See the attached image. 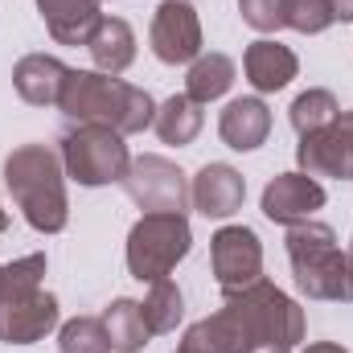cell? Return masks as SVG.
Masks as SVG:
<instances>
[{
  "label": "cell",
  "mask_w": 353,
  "mask_h": 353,
  "mask_svg": "<svg viewBox=\"0 0 353 353\" xmlns=\"http://www.w3.org/2000/svg\"><path fill=\"white\" fill-rule=\"evenodd\" d=\"M58 107L74 123H103V128H115L119 136L144 132L157 119V103L148 90L103 70H70L58 94Z\"/></svg>",
  "instance_id": "6da1fadb"
},
{
  "label": "cell",
  "mask_w": 353,
  "mask_h": 353,
  "mask_svg": "<svg viewBox=\"0 0 353 353\" xmlns=\"http://www.w3.org/2000/svg\"><path fill=\"white\" fill-rule=\"evenodd\" d=\"M62 176H66L62 157L54 148H46V144H21L4 161V185L12 193L17 210L41 234H58L66 226V218H70Z\"/></svg>",
  "instance_id": "7a4b0ae2"
},
{
  "label": "cell",
  "mask_w": 353,
  "mask_h": 353,
  "mask_svg": "<svg viewBox=\"0 0 353 353\" xmlns=\"http://www.w3.org/2000/svg\"><path fill=\"white\" fill-rule=\"evenodd\" d=\"M222 296L239 321L243 353H292L296 341H304V312L275 283L255 279V283H247L239 292H222Z\"/></svg>",
  "instance_id": "3957f363"
},
{
  "label": "cell",
  "mask_w": 353,
  "mask_h": 353,
  "mask_svg": "<svg viewBox=\"0 0 353 353\" xmlns=\"http://www.w3.org/2000/svg\"><path fill=\"white\" fill-rule=\"evenodd\" d=\"M46 255H25L4 267L0 275V341L33 345L58 329V300L41 292Z\"/></svg>",
  "instance_id": "277c9868"
},
{
  "label": "cell",
  "mask_w": 353,
  "mask_h": 353,
  "mask_svg": "<svg viewBox=\"0 0 353 353\" xmlns=\"http://www.w3.org/2000/svg\"><path fill=\"white\" fill-rule=\"evenodd\" d=\"M288 259L296 288L308 300H341L353 304V259L337 247L333 226L325 222H296L288 230Z\"/></svg>",
  "instance_id": "5b68a950"
},
{
  "label": "cell",
  "mask_w": 353,
  "mask_h": 353,
  "mask_svg": "<svg viewBox=\"0 0 353 353\" xmlns=\"http://www.w3.org/2000/svg\"><path fill=\"white\" fill-rule=\"evenodd\" d=\"M189 243L185 214H144L128 234V271L140 283H157L189 255Z\"/></svg>",
  "instance_id": "8992f818"
},
{
  "label": "cell",
  "mask_w": 353,
  "mask_h": 353,
  "mask_svg": "<svg viewBox=\"0 0 353 353\" xmlns=\"http://www.w3.org/2000/svg\"><path fill=\"white\" fill-rule=\"evenodd\" d=\"M128 144L115 128L103 123H79L62 136V169L74 176L79 185H111L128 176Z\"/></svg>",
  "instance_id": "52a82bcc"
},
{
  "label": "cell",
  "mask_w": 353,
  "mask_h": 353,
  "mask_svg": "<svg viewBox=\"0 0 353 353\" xmlns=\"http://www.w3.org/2000/svg\"><path fill=\"white\" fill-rule=\"evenodd\" d=\"M123 189L144 214H185V205H189V181L165 157L132 161L128 176H123Z\"/></svg>",
  "instance_id": "ba28073f"
},
{
  "label": "cell",
  "mask_w": 353,
  "mask_h": 353,
  "mask_svg": "<svg viewBox=\"0 0 353 353\" xmlns=\"http://www.w3.org/2000/svg\"><path fill=\"white\" fill-rule=\"evenodd\" d=\"M210 263L222 292H239L255 279H263V247L251 226H222L210 239Z\"/></svg>",
  "instance_id": "9c48e42d"
},
{
  "label": "cell",
  "mask_w": 353,
  "mask_h": 353,
  "mask_svg": "<svg viewBox=\"0 0 353 353\" xmlns=\"http://www.w3.org/2000/svg\"><path fill=\"white\" fill-rule=\"evenodd\" d=\"M296 161H300V173L308 176H337V181L353 176V111L337 115L329 128L312 136H300Z\"/></svg>",
  "instance_id": "30bf717a"
},
{
  "label": "cell",
  "mask_w": 353,
  "mask_h": 353,
  "mask_svg": "<svg viewBox=\"0 0 353 353\" xmlns=\"http://www.w3.org/2000/svg\"><path fill=\"white\" fill-rule=\"evenodd\" d=\"M152 54L165 66H181L201 58V21L185 0H165L152 17Z\"/></svg>",
  "instance_id": "8fae6325"
},
{
  "label": "cell",
  "mask_w": 353,
  "mask_h": 353,
  "mask_svg": "<svg viewBox=\"0 0 353 353\" xmlns=\"http://www.w3.org/2000/svg\"><path fill=\"white\" fill-rule=\"evenodd\" d=\"M325 205V185L308 173H279L263 189V214L279 226L308 222Z\"/></svg>",
  "instance_id": "7c38bea8"
},
{
  "label": "cell",
  "mask_w": 353,
  "mask_h": 353,
  "mask_svg": "<svg viewBox=\"0 0 353 353\" xmlns=\"http://www.w3.org/2000/svg\"><path fill=\"white\" fill-rule=\"evenodd\" d=\"M243 197H247V181L230 165H205L189 185V201L205 218H230L234 210H243Z\"/></svg>",
  "instance_id": "4fadbf2b"
},
{
  "label": "cell",
  "mask_w": 353,
  "mask_h": 353,
  "mask_svg": "<svg viewBox=\"0 0 353 353\" xmlns=\"http://www.w3.org/2000/svg\"><path fill=\"white\" fill-rule=\"evenodd\" d=\"M99 4L103 0H37L50 37L62 41V46H87L94 25L103 21Z\"/></svg>",
  "instance_id": "5bb4252c"
},
{
  "label": "cell",
  "mask_w": 353,
  "mask_h": 353,
  "mask_svg": "<svg viewBox=\"0 0 353 353\" xmlns=\"http://www.w3.org/2000/svg\"><path fill=\"white\" fill-rule=\"evenodd\" d=\"M218 132H222V140L234 152H251V148H259L271 136V107H267L263 99H234L222 111Z\"/></svg>",
  "instance_id": "9a60e30c"
},
{
  "label": "cell",
  "mask_w": 353,
  "mask_h": 353,
  "mask_svg": "<svg viewBox=\"0 0 353 353\" xmlns=\"http://www.w3.org/2000/svg\"><path fill=\"white\" fill-rule=\"evenodd\" d=\"M66 74H70V70H66L58 58H50V54H29V58L17 62V70H12V87H17V94H21L25 103H33V107H50V103H58Z\"/></svg>",
  "instance_id": "2e32d148"
},
{
  "label": "cell",
  "mask_w": 353,
  "mask_h": 353,
  "mask_svg": "<svg viewBox=\"0 0 353 353\" xmlns=\"http://www.w3.org/2000/svg\"><path fill=\"white\" fill-rule=\"evenodd\" d=\"M243 66H247L251 87L263 90V94H271V90H283L292 79H296V70H300L296 54H292L288 46H279V41H255V46H247Z\"/></svg>",
  "instance_id": "e0dca14e"
},
{
  "label": "cell",
  "mask_w": 353,
  "mask_h": 353,
  "mask_svg": "<svg viewBox=\"0 0 353 353\" xmlns=\"http://www.w3.org/2000/svg\"><path fill=\"white\" fill-rule=\"evenodd\" d=\"M87 50H90V58H94V66H99L103 74H123V70L136 62V33H132L128 21L103 17V21L94 25V33H90Z\"/></svg>",
  "instance_id": "ac0fdd59"
},
{
  "label": "cell",
  "mask_w": 353,
  "mask_h": 353,
  "mask_svg": "<svg viewBox=\"0 0 353 353\" xmlns=\"http://www.w3.org/2000/svg\"><path fill=\"white\" fill-rule=\"evenodd\" d=\"M176 353H243V333H239V321L234 312L222 304L214 316L197 321L185 329L181 337V350Z\"/></svg>",
  "instance_id": "d6986e66"
},
{
  "label": "cell",
  "mask_w": 353,
  "mask_h": 353,
  "mask_svg": "<svg viewBox=\"0 0 353 353\" xmlns=\"http://www.w3.org/2000/svg\"><path fill=\"white\" fill-rule=\"evenodd\" d=\"M157 136L165 140V144H193L197 140V132H201V123H205V115H201V103H193L189 94H173L169 103H161L157 107Z\"/></svg>",
  "instance_id": "ffe728a7"
},
{
  "label": "cell",
  "mask_w": 353,
  "mask_h": 353,
  "mask_svg": "<svg viewBox=\"0 0 353 353\" xmlns=\"http://www.w3.org/2000/svg\"><path fill=\"white\" fill-rule=\"evenodd\" d=\"M230 87H234V62L226 54H201V58H193L189 79H185V94L193 103L222 99Z\"/></svg>",
  "instance_id": "44dd1931"
},
{
  "label": "cell",
  "mask_w": 353,
  "mask_h": 353,
  "mask_svg": "<svg viewBox=\"0 0 353 353\" xmlns=\"http://www.w3.org/2000/svg\"><path fill=\"white\" fill-rule=\"evenodd\" d=\"M103 325H107V337H111V350H115V353L144 350V345H148V337H152L136 300H115V304L103 312Z\"/></svg>",
  "instance_id": "7402d4cb"
},
{
  "label": "cell",
  "mask_w": 353,
  "mask_h": 353,
  "mask_svg": "<svg viewBox=\"0 0 353 353\" xmlns=\"http://www.w3.org/2000/svg\"><path fill=\"white\" fill-rule=\"evenodd\" d=\"M140 312H144V325H148L152 337H157V333H173L176 321H181V312H185V304H181V288H176L169 275L157 279V283L148 288V300L140 304Z\"/></svg>",
  "instance_id": "603a6c76"
},
{
  "label": "cell",
  "mask_w": 353,
  "mask_h": 353,
  "mask_svg": "<svg viewBox=\"0 0 353 353\" xmlns=\"http://www.w3.org/2000/svg\"><path fill=\"white\" fill-rule=\"evenodd\" d=\"M337 115H341V107H337L333 90H304V94L292 103V128H296L300 136H312V132L329 128Z\"/></svg>",
  "instance_id": "cb8c5ba5"
},
{
  "label": "cell",
  "mask_w": 353,
  "mask_h": 353,
  "mask_svg": "<svg viewBox=\"0 0 353 353\" xmlns=\"http://www.w3.org/2000/svg\"><path fill=\"white\" fill-rule=\"evenodd\" d=\"M58 345H62V353H111V337H107L103 316L99 321L94 316H74V321L62 325Z\"/></svg>",
  "instance_id": "d4e9b609"
},
{
  "label": "cell",
  "mask_w": 353,
  "mask_h": 353,
  "mask_svg": "<svg viewBox=\"0 0 353 353\" xmlns=\"http://www.w3.org/2000/svg\"><path fill=\"white\" fill-rule=\"evenodd\" d=\"M283 8H288V29L296 33H325L333 25L329 0H283Z\"/></svg>",
  "instance_id": "484cf974"
},
{
  "label": "cell",
  "mask_w": 353,
  "mask_h": 353,
  "mask_svg": "<svg viewBox=\"0 0 353 353\" xmlns=\"http://www.w3.org/2000/svg\"><path fill=\"white\" fill-rule=\"evenodd\" d=\"M239 12H243V21H247L251 29H259V33H275V29L288 25L283 0H239Z\"/></svg>",
  "instance_id": "4316f807"
},
{
  "label": "cell",
  "mask_w": 353,
  "mask_h": 353,
  "mask_svg": "<svg viewBox=\"0 0 353 353\" xmlns=\"http://www.w3.org/2000/svg\"><path fill=\"white\" fill-rule=\"evenodd\" d=\"M333 4V21H353V0H329Z\"/></svg>",
  "instance_id": "83f0119b"
},
{
  "label": "cell",
  "mask_w": 353,
  "mask_h": 353,
  "mask_svg": "<svg viewBox=\"0 0 353 353\" xmlns=\"http://www.w3.org/2000/svg\"><path fill=\"white\" fill-rule=\"evenodd\" d=\"M304 353H350L345 345H337V341H316V345H308Z\"/></svg>",
  "instance_id": "f1b7e54d"
},
{
  "label": "cell",
  "mask_w": 353,
  "mask_h": 353,
  "mask_svg": "<svg viewBox=\"0 0 353 353\" xmlns=\"http://www.w3.org/2000/svg\"><path fill=\"white\" fill-rule=\"evenodd\" d=\"M4 230H8V214L0 210V234H4Z\"/></svg>",
  "instance_id": "f546056e"
},
{
  "label": "cell",
  "mask_w": 353,
  "mask_h": 353,
  "mask_svg": "<svg viewBox=\"0 0 353 353\" xmlns=\"http://www.w3.org/2000/svg\"><path fill=\"white\" fill-rule=\"evenodd\" d=\"M345 255H350V259H353V243H350V251H345Z\"/></svg>",
  "instance_id": "4dcf8cb0"
},
{
  "label": "cell",
  "mask_w": 353,
  "mask_h": 353,
  "mask_svg": "<svg viewBox=\"0 0 353 353\" xmlns=\"http://www.w3.org/2000/svg\"><path fill=\"white\" fill-rule=\"evenodd\" d=\"M0 275H4V267H0Z\"/></svg>",
  "instance_id": "1f68e13d"
}]
</instances>
